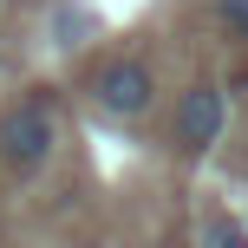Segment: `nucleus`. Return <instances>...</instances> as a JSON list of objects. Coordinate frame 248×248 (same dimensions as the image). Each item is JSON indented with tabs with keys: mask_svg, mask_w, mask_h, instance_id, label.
<instances>
[{
	"mask_svg": "<svg viewBox=\"0 0 248 248\" xmlns=\"http://www.w3.org/2000/svg\"><path fill=\"white\" fill-rule=\"evenodd\" d=\"M196 242H202V248H248V229H242L229 209H209L202 229H196Z\"/></svg>",
	"mask_w": 248,
	"mask_h": 248,
	"instance_id": "nucleus-4",
	"label": "nucleus"
},
{
	"mask_svg": "<svg viewBox=\"0 0 248 248\" xmlns=\"http://www.w3.org/2000/svg\"><path fill=\"white\" fill-rule=\"evenodd\" d=\"M216 20H222L235 39H248V0H216Z\"/></svg>",
	"mask_w": 248,
	"mask_h": 248,
	"instance_id": "nucleus-5",
	"label": "nucleus"
},
{
	"mask_svg": "<svg viewBox=\"0 0 248 248\" xmlns=\"http://www.w3.org/2000/svg\"><path fill=\"white\" fill-rule=\"evenodd\" d=\"M52 150H59V105L46 98V92H33V98H13L7 111H0V163L20 176L46 170Z\"/></svg>",
	"mask_w": 248,
	"mask_h": 248,
	"instance_id": "nucleus-2",
	"label": "nucleus"
},
{
	"mask_svg": "<svg viewBox=\"0 0 248 248\" xmlns=\"http://www.w3.org/2000/svg\"><path fill=\"white\" fill-rule=\"evenodd\" d=\"M222 131H229V92L216 78H196L183 92V105H176V150L183 157H209L222 144Z\"/></svg>",
	"mask_w": 248,
	"mask_h": 248,
	"instance_id": "nucleus-3",
	"label": "nucleus"
},
{
	"mask_svg": "<svg viewBox=\"0 0 248 248\" xmlns=\"http://www.w3.org/2000/svg\"><path fill=\"white\" fill-rule=\"evenodd\" d=\"M85 98H92L98 118L137 124L150 105H157V65L137 59V52H111V59H98V65L85 72Z\"/></svg>",
	"mask_w": 248,
	"mask_h": 248,
	"instance_id": "nucleus-1",
	"label": "nucleus"
}]
</instances>
